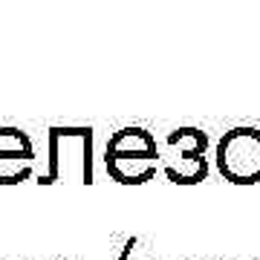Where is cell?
<instances>
[{
    "instance_id": "3957f363",
    "label": "cell",
    "mask_w": 260,
    "mask_h": 260,
    "mask_svg": "<svg viewBox=\"0 0 260 260\" xmlns=\"http://www.w3.org/2000/svg\"><path fill=\"white\" fill-rule=\"evenodd\" d=\"M171 156L165 159V177L174 185H197L208 177V136L200 127H177L165 139Z\"/></svg>"
},
{
    "instance_id": "7a4b0ae2",
    "label": "cell",
    "mask_w": 260,
    "mask_h": 260,
    "mask_svg": "<svg viewBox=\"0 0 260 260\" xmlns=\"http://www.w3.org/2000/svg\"><path fill=\"white\" fill-rule=\"evenodd\" d=\"M217 171L232 185H254L260 182V130L257 127H232L225 130L214 150Z\"/></svg>"
},
{
    "instance_id": "6da1fadb",
    "label": "cell",
    "mask_w": 260,
    "mask_h": 260,
    "mask_svg": "<svg viewBox=\"0 0 260 260\" xmlns=\"http://www.w3.org/2000/svg\"><path fill=\"white\" fill-rule=\"evenodd\" d=\"M159 165V148L145 127L116 130L104 148V168L119 185H145Z\"/></svg>"
},
{
    "instance_id": "277c9868",
    "label": "cell",
    "mask_w": 260,
    "mask_h": 260,
    "mask_svg": "<svg viewBox=\"0 0 260 260\" xmlns=\"http://www.w3.org/2000/svg\"><path fill=\"white\" fill-rule=\"evenodd\" d=\"M35 148L26 130L0 127V185H20L32 177Z\"/></svg>"
},
{
    "instance_id": "8992f818",
    "label": "cell",
    "mask_w": 260,
    "mask_h": 260,
    "mask_svg": "<svg viewBox=\"0 0 260 260\" xmlns=\"http://www.w3.org/2000/svg\"><path fill=\"white\" fill-rule=\"evenodd\" d=\"M55 260H64V257H55Z\"/></svg>"
},
{
    "instance_id": "5b68a950",
    "label": "cell",
    "mask_w": 260,
    "mask_h": 260,
    "mask_svg": "<svg viewBox=\"0 0 260 260\" xmlns=\"http://www.w3.org/2000/svg\"><path fill=\"white\" fill-rule=\"evenodd\" d=\"M133 249H136V237H130V240L124 243V249H121L119 260H130V254H133Z\"/></svg>"
}]
</instances>
